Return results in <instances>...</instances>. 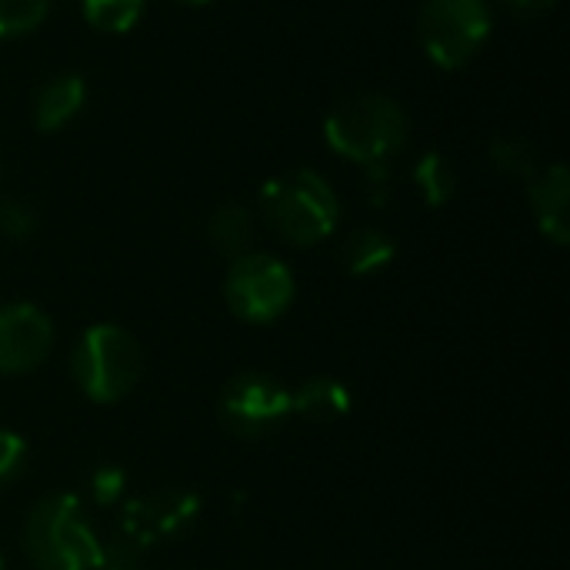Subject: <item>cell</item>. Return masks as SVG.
<instances>
[{
	"mask_svg": "<svg viewBox=\"0 0 570 570\" xmlns=\"http://www.w3.org/2000/svg\"><path fill=\"white\" fill-rule=\"evenodd\" d=\"M23 551L37 570H100L104 544L77 494H50L23 524Z\"/></svg>",
	"mask_w": 570,
	"mask_h": 570,
	"instance_id": "cell-1",
	"label": "cell"
},
{
	"mask_svg": "<svg viewBox=\"0 0 570 570\" xmlns=\"http://www.w3.org/2000/svg\"><path fill=\"white\" fill-rule=\"evenodd\" d=\"M144 371V351L137 337L117 324H94L80 334L70 354V374L80 394L94 404L124 401Z\"/></svg>",
	"mask_w": 570,
	"mask_h": 570,
	"instance_id": "cell-2",
	"label": "cell"
},
{
	"mask_svg": "<svg viewBox=\"0 0 570 570\" xmlns=\"http://www.w3.org/2000/svg\"><path fill=\"white\" fill-rule=\"evenodd\" d=\"M261 210L287 244L307 247L337 227V197L314 170H294L287 177L267 180L261 190Z\"/></svg>",
	"mask_w": 570,
	"mask_h": 570,
	"instance_id": "cell-3",
	"label": "cell"
},
{
	"mask_svg": "<svg viewBox=\"0 0 570 570\" xmlns=\"http://www.w3.org/2000/svg\"><path fill=\"white\" fill-rule=\"evenodd\" d=\"M324 130H327V144L337 154L364 167H374V164H387L404 147L407 117L391 97L367 94V97L344 100L327 117Z\"/></svg>",
	"mask_w": 570,
	"mask_h": 570,
	"instance_id": "cell-4",
	"label": "cell"
},
{
	"mask_svg": "<svg viewBox=\"0 0 570 570\" xmlns=\"http://www.w3.org/2000/svg\"><path fill=\"white\" fill-rule=\"evenodd\" d=\"M224 297L234 317L247 324H274L294 301V274L284 261L250 250L230 264Z\"/></svg>",
	"mask_w": 570,
	"mask_h": 570,
	"instance_id": "cell-5",
	"label": "cell"
},
{
	"mask_svg": "<svg viewBox=\"0 0 570 570\" xmlns=\"http://www.w3.org/2000/svg\"><path fill=\"white\" fill-rule=\"evenodd\" d=\"M200 514V498L187 488H157L150 494L130 498L120 511L117 544L144 554L164 541H174L194 528Z\"/></svg>",
	"mask_w": 570,
	"mask_h": 570,
	"instance_id": "cell-6",
	"label": "cell"
},
{
	"mask_svg": "<svg viewBox=\"0 0 570 570\" xmlns=\"http://www.w3.org/2000/svg\"><path fill=\"white\" fill-rule=\"evenodd\" d=\"M491 33V10L484 0H428L421 7V40L434 63H468Z\"/></svg>",
	"mask_w": 570,
	"mask_h": 570,
	"instance_id": "cell-7",
	"label": "cell"
},
{
	"mask_svg": "<svg viewBox=\"0 0 570 570\" xmlns=\"http://www.w3.org/2000/svg\"><path fill=\"white\" fill-rule=\"evenodd\" d=\"M220 424L240 441H261L291 417V391L281 381L247 371L224 384L220 394Z\"/></svg>",
	"mask_w": 570,
	"mask_h": 570,
	"instance_id": "cell-8",
	"label": "cell"
},
{
	"mask_svg": "<svg viewBox=\"0 0 570 570\" xmlns=\"http://www.w3.org/2000/svg\"><path fill=\"white\" fill-rule=\"evenodd\" d=\"M53 351V324L33 304L0 307V374L37 371Z\"/></svg>",
	"mask_w": 570,
	"mask_h": 570,
	"instance_id": "cell-9",
	"label": "cell"
},
{
	"mask_svg": "<svg viewBox=\"0 0 570 570\" xmlns=\"http://www.w3.org/2000/svg\"><path fill=\"white\" fill-rule=\"evenodd\" d=\"M531 207L548 240L564 247L570 240V177L564 164L531 174Z\"/></svg>",
	"mask_w": 570,
	"mask_h": 570,
	"instance_id": "cell-10",
	"label": "cell"
},
{
	"mask_svg": "<svg viewBox=\"0 0 570 570\" xmlns=\"http://www.w3.org/2000/svg\"><path fill=\"white\" fill-rule=\"evenodd\" d=\"M351 387L337 377H311L297 391H291V414L314 421V424H334L351 414Z\"/></svg>",
	"mask_w": 570,
	"mask_h": 570,
	"instance_id": "cell-11",
	"label": "cell"
},
{
	"mask_svg": "<svg viewBox=\"0 0 570 570\" xmlns=\"http://www.w3.org/2000/svg\"><path fill=\"white\" fill-rule=\"evenodd\" d=\"M80 104H83V80L77 73L53 77L37 94L33 120H37L40 130H57L60 124H67L80 110Z\"/></svg>",
	"mask_w": 570,
	"mask_h": 570,
	"instance_id": "cell-12",
	"label": "cell"
},
{
	"mask_svg": "<svg viewBox=\"0 0 570 570\" xmlns=\"http://www.w3.org/2000/svg\"><path fill=\"white\" fill-rule=\"evenodd\" d=\"M207 237L217 247V254H227L234 261L244 257V254H250V244H254V217H250V210L240 207V204L220 207L210 217Z\"/></svg>",
	"mask_w": 570,
	"mask_h": 570,
	"instance_id": "cell-13",
	"label": "cell"
},
{
	"mask_svg": "<svg viewBox=\"0 0 570 570\" xmlns=\"http://www.w3.org/2000/svg\"><path fill=\"white\" fill-rule=\"evenodd\" d=\"M397 247L394 240L384 234V230H357L347 244H344V267L347 274L354 277H367V274H377L384 271L391 261H394Z\"/></svg>",
	"mask_w": 570,
	"mask_h": 570,
	"instance_id": "cell-14",
	"label": "cell"
},
{
	"mask_svg": "<svg viewBox=\"0 0 570 570\" xmlns=\"http://www.w3.org/2000/svg\"><path fill=\"white\" fill-rule=\"evenodd\" d=\"M414 184L421 187V194H424V200H428L431 207H441V204H448V200L454 197V190H458V174H454V167H451L448 157H441V154H424V157L417 160V167H414Z\"/></svg>",
	"mask_w": 570,
	"mask_h": 570,
	"instance_id": "cell-15",
	"label": "cell"
},
{
	"mask_svg": "<svg viewBox=\"0 0 570 570\" xmlns=\"http://www.w3.org/2000/svg\"><path fill=\"white\" fill-rule=\"evenodd\" d=\"M491 164H494L501 174L531 177L534 167H538V154H534V144L524 140V137H498V140L491 144Z\"/></svg>",
	"mask_w": 570,
	"mask_h": 570,
	"instance_id": "cell-16",
	"label": "cell"
},
{
	"mask_svg": "<svg viewBox=\"0 0 570 570\" xmlns=\"http://www.w3.org/2000/svg\"><path fill=\"white\" fill-rule=\"evenodd\" d=\"M144 10V0H83V13L100 30H130Z\"/></svg>",
	"mask_w": 570,
	"mask_h": 570,
	"instance_id": "cell-17",
	"label": "cell"
},
{
	"mask_svg": "<svg viewBox=\"0 0 570 570\" xmlns=\"http://www.w3.org/2000/svg\"><path fill=\"white\" fill-rule=\"evenodd\" d=\"M50 0H0V37H20L43 23Z\"/></svg>",
	"mask_w": 570,
	"mask_h": 570,
	"instance_id": "cell-18",
	"label": "cell"
},
{
	"mask_svg": "<svg viewBox=\"0 0 570 570\" xmlns=\"http://www.w3.org/2000/svg\"><path fill=\"white\" fill-rule=\"evenodd\" d=\"M87 494L97 508H114L127 498V471L117 464H97L87 474Z\"/></svg>",
	"mask_w": 570,
	"mask_h": 570,
	"instance_id": "cell-19",
	"label": "cell"
},
{
	"mask_svg": "<svg viewBox=\"0 0 570 570\" xmlns=\"http://www.w3.org/2000/svg\"><path fill=\"white\" fill-rule=\"evenodd\" d=\"M27 454H30L27 441H23L17 431L0 428V488L13 484V481L23 474V468H27Z\"/></svg>",
	"mask_w": 570,
	"mask_h": 570,
	"instance_id": "cell-20",
	"label": "cell"
},
{
	"mask_svg": "<svg viewBox=\"0 0 570 570\" xmlns=\"http://www.w3.org/2000/svg\"><path fill=\"white\" fill-rule=\"evenodd\" d=\"M37 230V214L23 200H0V237L27 240Z\"/></svg>",
	"mask_w": 570,
	"mask_h": 570,
	"instance_id": "cell-21",
	"label": "cell"
},
{
	"mask_svg": "<svg viewBox=\"0 0 570 570\" xmlns=\"http://www.w3.org/2000/svg\"><path fill=\"white\" fill-rule=\"evenodd\" d=\"M100 570H144L140 568V554L137 551H130V548H124V544H117L114 541V548H104V564Z\"/></svg>",
	"mask_w": 570,
	"mask_h": 570,
	"instance_id": "cell-22",
	"label": "cell"
},
{
	"mask_svg": "<svg viewBox=\"0 0 570 570\" xmlns=\"http://www.w3.org/2000/svg\"><path fill=\"white\" fill-rule=\"evenodd\" d=\"M501 3L518 17H541L554 7V0H501Z\"/></svg>",
	"mask_w": 570,
	"mask_h": 570,
	"instance_id": "cell-23",
	"label": "cell"
},
{
	"mask_svg": "<svg viewBox=\"0 0 570 570\" xmlns=\"http://www.w3.org/2000/svg\"><path fill=\"white\" fill-rule=\"evenodd\" d=\"M0 570H3V551H0Z\"/></svg>",
	"mask_w": 570,
	"mask_h": 570,
	"instance_id": "cell-24",
	"label": "cell"
},
{
	"mask_svg": "<svg viewBox=\"0 0 570 570\" xmlns=\"http://www.w3.org/2000/svg\"><path fill=\"white\" fill-rule=\"evenodd\" d=\"M187 3H204V0H187Z\"/></svg>",
	"mask_w": 570,
	"mask_h": 570,
	"instance_id": "cell-25",
	"label": "cell"
}]
</instances>
